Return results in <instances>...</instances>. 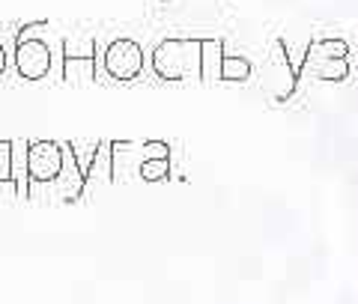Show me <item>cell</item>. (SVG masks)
Segmentation results:
<instances>
[{
	"mask_svg": "<svg viewBox=\"0 0 358 304\" xmlns=\"http://www.w3.org/2000/svg\"><path fill=\"white\" fill-rule=\"evenodd\" d=\"M200 39H164L152 51V72L164 81L200 78Z\"/></svg>",
	"mask_w": 358,
	"mask_h": 304,
	"instance_id": "6da1fadb",
	"label": "cell"
},
{
	"mask_svg": "<svg viewBox=\"0 0 358 304\" xmlns=\"http://www.w3.org/2000/svg\"><path fill=\"white\" fill-rule=\"evenodd\" d=\"M167 143L162 140H114L110 143V159H114V182L126 176H138L141 164L150 159H167Z\"/></svg>",
	"mask_w": 358,
	"mask_h": 304,
	"instance_id": "7a4b0ae2",
	"label": "cell"
},
{
	"mask_svg": "<svg viewBox=\"0 0 358 304\" xmlns=\"http://www.w3.org/2000/svg\"><path fill=\"white\" fill-rule=\"evenodd\" d=\"M102 63L114 81H131L143 72V48L134 39H114L105 48Z\"/></svg>",
	"mask_w": 358,
	"mask_h": 304,
	"instance_id": "3957f363",
	"label": "cell"
},
{
	"mask_svg": "<svg viewBox=\"0 0 358 304\" xmlns=\"http://www.w3.org/2000/svg\"><path fill=\"white\" fill-rule=\"evenodd\" d=\"M51 66H54V51L42 36L15 42V69L24 81H42V78H48Z\"/></svg>",
	"mask_w": 358,
	"mask_h": 304,
	"instance_id": "277c9868",
	"label": "cell"
},
{
	"mask_svg": "<svg viewBox=\"0 0 358 304\" xmlns=\"http://www.w3.org/2000/svg\"><path fill=\"white\" fill-rule=\"evenodd\" d=\"M66 143L57 140H33L30 143V182H57L63 171Z\"/></svg>",
	"mask_w": 358,
	"mask_h": 304,
	"instance_id": "5b68a950",
	"label": "cell"
},
{
	"mask_svg": "<svg viewBox=\"0 0 358 304\" xmlns=\"http://www.w3.org/2000/svg\"><path fill=\"white\" fill-rule=\"evenodd\" d=\"M296 69H293V63H289L287 57V51H284V42L278 39L275 42V48H272V57H268L266 63V78H263V87L272 93L275 89V81H278V93L275 99H287L289 93H293V87H296Z\"/></svg>",
	"mask_w": 358,
	"mask_h": 304,
	"instance_id": "8992f818",
	"label": "cell"
},
{
	"mask_svg": "<svg viewBox=\"0 0 358 304\" xmlns=\"http://www.w3.org/2000/svg\"><path fill=\"white\" fill-rule=\"evenodd\" d=\"M87 188V173L81 171V164H78L72 146L66 143V152H63V171L57 176V182H54V194H57V200L63 203H72L84 194Z\"/></svg>",
	"mask_w": 358,
	"mask_h": 304,
	"instance_id": "52a82bcc",
	"label": "cell"
},
{
	"mask_svg": "<svg viewBox=\"0 0 358 304\" xmlns=\"http://www.w3.org/2000/svg\"><path fill=\"white\" fill-rule=\"evenodd\" d=\"M301 72L320 78V81H343L350 75V63L346 57H308Z\"/></svg>",
	"mask_w": 358,
	"mask_h": 304,
	"instance_id": "ba28073f",
	"label": "cell"
},
{
	"mask_svg": "<svg viewBox=\"0 0 358 304\" xmlns=\"http://www.w3.org/2000/svg\"><path fill=\"white\" fill-rule=\"evenodd\" d=\"M13 179L21 197H30V143L13 140Z\"/></svg>",
	"mask_w": 358,
	"mask_h": 304,
	"instance_id": "9c48e42d",
	"label": "cell"
},
{
	"mask_svg": "<svg viewBox=\"0 0 358 304\" xmlns=\"http://www.w3.org/2000/svg\"><path fill=\"white\" fill-rule=\"evenodd\" d=\"M200 78L203 81H215L221 78V63H224V45L218 39H200Z\"/></svg>",
	"mask_w": 358,
	"mask_h": 304,
	"instance_id": "30bf717a",
	"label": "cell"
},
{
	"mask_svg": "<svg viewBox=\"0 0 358 304\" xmlns=\"http://www.w3.org/2000/svg\"><path fill=\"white\" fill-rule=\"evenodd\" d=\"M96 75V57H63V81L87 84Z\"/></svg>",
	"mask_w": 358,
	"mask_h": 304,
	"instance_id": "8fae6325",
	"label": "cell"
},
{
	"mask_svg": "<svg viewBox=\"0 0 358 304\" xmlns=\"http://www.w3.org/2000/svg\"><path fill=\"white\" fill-rule=\"evenodd\" d=\"M87 182H114V159H110V143L108 140H102V146H99L96 161L87 171Z\"/></svg>",
	"mask_w": 358,
	"mask_h": 304,
	"instance_id": "7c38bea8",
	"label": "cell"
},
{
	"mask_svg": "<svg viewBox=\"0 0 358 304\" xmlns=\"http://www.w3.org/2000/svg\"><path fill=\"white\" fill-rule=\"evenodd\" d=\"M221 78H224V81H233V84L248 81V78H251V63L245 57H239V54H227V51H224Z\"/></svg>",
	"mask_w": 358,
	"mask_h": 304,
	"instance_id": "4fadbf2b",
	"label": "cell"
},
{
	"mask_svg": "<svg viewBox=\"0 0 358 304\" xmlns=\"http://www.w3.org/2000/svg\"><path fill=\"white\" fill-rule=\"evenodd\" d=\"M346 54H350L346 42H341V39H320V42H310L308 57H346Z\"/></svg>",
	"mask_w": 358,
	"mask_h": 304,
	"instance_id": "5bb4252c",
	"label": "cell"
},
{
	"mask_svg": "<svg viewBox=\"0 0 358 304\" xmlns=\"http://www.w3.org/2000/svg\"><path fill=\"white\" fill-rule=\"evenodd\" d=\"M69 146H72V152H75L78 164H81V171L87 173L90 167H93V161H96V155H99V146H102V140H75V143H69Z\"/></svg>",
	"mask_w": 358,
	"mask_h": 304,
	"instance_id": "9a60e30c",
	"label": "cell"
},
{
	"mask_svg": "<svg viewBox=\"0 0 358 304\" xmlns=\"http://www.w3.org/2000/svg\"><path fill=\"white\" fill-rule=\"evenodd\" d=\"M63 57H96V42L90 36L63 39Z\"/></svg>",
	"mask_w": 358,
	"mask_h": 304,
	"instance_id": "2e32d148",
	"label": "cell"
},
{
	"mask_svg": "<svg viewBox=\"0 0 358 304\" xmlns=\"http://www.w3.org/2000/svg\"><path fill=\"white\" fill-rule=\"evenodd\" d=\"M167 173H171V161L167 159H150V161H143L138 171L143 182H162V179H167Z\"/></svg>",
	"mask_w": 358,
	"mask_h": 304,
	"instance_id": "e0dca14e",
	"label": "cell"
},
{
	"mask_svg": "<svg viewBox=\"0 0 358 304\" xmlns=\"http://www.w3.org/2000/svg\"><path fill=\"white\" fill-rule=\"evenodd\" d=\"M0 179H13V140H0Z\"/></svg>",
	"mask_w": 358,
	"mask_h": 304,
	"instance_id": "ac0fdd59",
	"label": "cell"
},
{
	"mask_svg": "<svg viewBox=\"0 0 358 304\" xmlns=\"http://www.w3.org/2000/svg\"><path fill=\"white\" fill-rule=\"evenodd\" d=\"M45 30H48V24H45V21H36V24H24V27H21V30L15 33V42H24V39H39Z\"/></svg>",
	"mask_w": 358,
	"mask_h": 304,
	"instance_id": "d6986e66",
	"label": "cell"
},
{
	"mask_svg": "<svg viewBox=\"0 0 358 304\" xmlns=\"http://www.w3.org/2000/svg\"><path fill=\"white\" fill-rule=\"evenodd\" d=\"M13 200H21L15 179H0V203H13Z\"/></svg>",
	"mask_w": 358,
	"mask_h": 304,
	"instance_id": "ffe728a7",
	"label": "cell"
},
{
	"mask_svg": "<svg viewBox=\"0 0 358 304\" xmlns=\"http://www.w3.org/2000/svg\"><path fill=\"white\" fill-rule=\"evenodd\" d=\"M6 72V48H3V42H0V75Z\"/></svg>",
	"mask_w": 358,
	"mask_h": 304,
	"instance_id": "44dd1931",
	"label": "cell"
}]
</instances>
